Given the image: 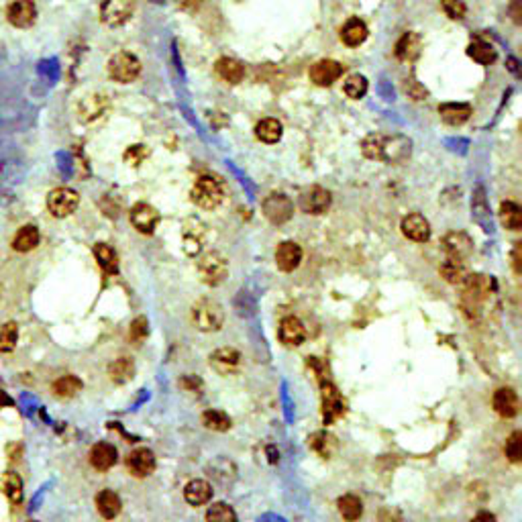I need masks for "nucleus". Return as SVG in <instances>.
<instances>
[{
	"label": "nucleus",
	"instance_id": "1",
	"mask_svg": "<svg viewBox=\"0 0 522 522\" xmlns=\"http://www.w3.org/2000/svg\"><path fill=\"white\" fill-rule=\"evenodd\" d=\"M192 323L202 333L218 331L225 323V310L213 298H202L192 307Z\"/></svg>",
	"mask_w": 522,
	"mask_h": 522
},
{
	"label": "nucleus",
	"instance_id": "2",
	"mask_svg": "<svg viewBox=\"0 0 522 522\" xmlns=\"http://www.w3.org/2000/svg\"><path fill=\"white\" fill-rule=\"evenodd\" d=\"M196 268H198V274L202 277V282L209 286H218L225 282V277L229 276L227 257L218 251H206L204 255H200L196 261Z\"/></svg>",
	"mask_w": 522,
	"mask_h": 522
},
{
	"label": "nucleus",
	"instance_id": "3",
	"mask_svg": "<svg viewBox=\"0 0 522 522\" xmlns=\"http://www.w3.org/2000/svg\"><path fill=\"white\" fill-rule=\"evenodd\" d=\"M222 186L218 180L211 176H202L196 180V184L192 186V202L204 211H213L220 202H222Z\"/></svg>",
	"mask_w": 522,
	"mask_h": 522
},
{
	"label": "nucleus",
	"instance_id": "4",
	"mask_svg": "<svg viewBox=\"0 0 522 522\" xmlns=\"http://www.w3.org/2000/svg\"><path fill=\"white\" fill-rule=\"evenodd\" d=\"M139 74H141V62L129 51H119L108 60V76L119 84L135 82Z\"/></svg>",
	"mask_w": 522,
	"mask_h": 522
},
{
	"label": "nucleus",
	"instance_id": "5",
	"mask_svg": "<svg viewBox=\"0 0 522 522\" xmlns=\"http://www.w3.org/2000/svg\"><path fill=\"white\" fill-rule=\"evenodd\" d=\"M80 204V196L76 190L67 188V186H62V188H56L49 192L47 196V211L56 218H65L72 213H76Z\"/></svg>",
	"mask_w": 522,
	"mask_h": 522
},
{
	"label": "nucleus",
	"instance_id": "6",
	"mask_svg": "<svg viewBox=\"0 0 522 522\" xmlns=\"http://www.w3.org/2000/svg\"><path fill=\"white\" fill-rule=\"evenodd\" d=\"M135 13V0H104L100 6V19L108 27H121Z\"/></svg>",
	"mask_w": 522,
	"mask_h": 522
},
{
	"label": "nucleus",
	"instance_id": "7",
	"mask_svg": "<svg viewBox=\"0 0 522 522\" xmlns=\"http://www.w3.org/2000/svg\"><path fill=\"white\" fill-rule=\"evenodd\" d=\"M261 209H263L266 218L272 225H284L294 215V204H292V200L286 194H270L263 200Z\"/></svg>",
	"mask_w": 522,
	"mask_h": 522
},
{
	"label": "nucleus",
	"instance_id": "8",
	"mask_svg": "<svg viewBox=\"0 0 522 522\" xmlns=\"http://www.w3.org/2000/svg\"><path fill=\"white\" fill-rule=\"evenodd\" d=\"M6 19L17 29H29L37 19V6L33 0H13L6 6Z\"/></svg>",
	"mask_w": 522,
	"mask_h": 522
},
{
	"label": "nucleus",
	"instance_id": "9",
	"mask_svg": "<svg viewBox=\"0 0 522 522\" xmlns=\"http://www.w3.org/2000/svg\"><path fill=\"white\" fill-rule=\"evenodd\" d=\"M300 209L307 215H325L331 209V192L320 186L308 188L300 196Z\"/></svg>",
	"mask_w": 522,
	"mask_h": 522
},
{
	"label": "nucleus",
	"instance_id": "10",
	"mask_svg": "<svg viewBox=\"0 0 522 522\" xmlns=\"http://www.w3.org/2000/svg\"><path fill=\"white\" fill-rule=\"evenodd\" d=\"M124 463H127L129 473L135 475V478H147L149 473H154L155 465H157L154 451L147 449V447H141V449L131 451V453L127 455V461H124Z\"/></svg>",
	"mask_w": 522,
	"mask_h": 522
},
{
	"label": "nucleus",
	"instance_id": "11",
	"mask_svg": "<svg viewBox=\"0 0 522 522\" xmlns=\"http://www.w3.org/2000/svg\"><path fill=\"white\" fill-rule=\"evenodd\" d=\"M108 108V98L104 94H88L78 104V119L82 123H94L100 117H104Z\"/></svg>",
	"mask_w": 522,
	"mask_h": 522
},
{
	"label": "nucleus",
	"instance_id": "12",
	"mask_svg": "<svg viewBox=\"0 0 522 522\" xmlns=\"http://www.w3.org/2000/svg\"><path fill=\"white\" fill-rule=\"evenodd\" d=\"M131 222H133V227L139 233L152 235L155 231V227L159 225V213L155 211L152 204H147V202H137L131 209Z\"/></svg>",
	"mask_w": 522,
	"mask_h": 522
},
{
	"label": "nucleus",
	"instance_id": "13",
	"mask_svg": "<svg viewBox=\"0 0 522 522\" xmlns=\"http://www.w3.org/2000/svg\"><path fill=\"white\" fill-rule=\"evenodd\" d=\"M345 65H341L335 60H320L310 67V80L316 86H331L343 76Z\"/></svg>",
	"mask_w": 522,
	"mask_h": 522
},
{
	"label": "nucleus",
	"instance_id": "14",
	"mask_svg": "<svg viewBox=\"0 0 522 522\" xmlns=\"http://www.w3.org/2000/svg\"><path fill=\"white\" fill-rule=\"evenodd\" d=\"M345 412V402L341 398L339 390L331 382H323V418L327 425L337 421Z\"/></svg>",
	"mask_w": 522,
	"mask_h": 522
},
{
	"label": "nucleus",
	"instance_id": "15",
	"mask_svg": "<svg viewBox=\"0 0 522 522\" xmlns=\"http://www.w3.org/2000/svg\"><path fill=\"white\" fill-rule=\"evenodd\" d=\"M402 233L406 239L416 241V243H425L430 239V225L429 220L423 215H408L402 218Z\"/></svg>",
	"mask_w": 522,
	"mask_h": 522
},
{
	"label": "nucleus",
	"instance_id": "16",
	"mask_svg": "<svg viewBox=\"0 0 522 522\" xmlns=\"http://www.w3.org/2000/svg\"><path fill=\"white\" fill-rule=\"evenodd\" d=\"M302 261V247L294 241H284L276 249V266L282 272H294Z\"/></svg>",
	"mask_w": 522,
	"mask_h": 522
},
{
	"label": "nucleus",
	"instance_id": "17",
	"mask_svg": "<svg viewBox=\"0 0 522 522\" xmlns=\"http://www.w3.org/2000/svg\"><path fill=\"white\" fill-rule=\"evenodd\" d=\"M277 333H279V341L284 345H288V347H298L307 339V329H304L302 320L296 318V316H286L279 323V331Z\"/></svg>",
	"mask_w": 522,
	"mask_h": 522
},
{
	"label": "nucleus",
	"instance_id": "18",
	"mask_svg": "<svg viewBox=\"0 0 522 522\" xmlns=\"http://www.w3.org/2000/svg\"><path fill=\"white\" fill-rule=\"evenodd\" d=\"M410 155V141L404 139V137H386L384 135V141H382V159L380 161H386V163H398V161H404L406 157Z\"/></svg>",
	"mask_w": 522,
	"mask_h": 522
},
{
	"label": "nucleus",
	"instance_id": "19",
	"mask_svg": "<svg viewBox=\"0 0 522 522\" xmlns=\"http://www.w3.org/2000/svg\"><path fill=\"white\" fill-rule=\"evenodd\" d=\"M239 366H241V353L231 349V347L216 349L211 355V368L218 371L220 375H229V373L237 371Z\"/></svg>",
	"mask_w": 522,
	"mask_h": 522
},
{
	"label": "nucleus",
	"instance_id": "20",
	"mask_svg": "<svg viewBox=\"0 0 522 522\" xmlns=\"http://www.w3.org/2000/svg\"><path fill=\"white\" fill-rule=\"evenodd\" d=\"M494 410L504 418H514L521 410L519 394L512 388H500L494 394Z\"/></svg>",
	"mask_w": 522,
	"mask_h": 522
},
{
	"label": "nucleus",
	"instance_id": "21",
	"mask_svg": "<svg viewBox=\"0 0 522 522\" xmlns=\"http://www.w3.org/2000/svg\"><path fill=\"white\" fill-rule=\"evenodd\" d=\"M443 249L453 259H465L473 249V241L465 233H449L443 239Z\"/></svg>",
	"mask_w": 522,
	"mask_h": 522
},
{
	"label": "nucleus",
	"instance_id": "22",
	"mask_svg": "<svg viewBox=\"0 0 522 522\" xmlns=\"http://www.w3.org/2000/svg\"><path fill=\"white\" fill-rule=\"evenodd\" d=\"M96 508H98L102 519L113 521V519H117L121 514L123 502H121L119 494H115L113 490H102L98 491V496H96Z\"/></svg>",
	"mask_w": 522,
	"mask_h": 522
},
{
	"label": "nucleus",
	"instance_id": "23",
	"mask_svg": "<svg viewBox=\"0 0 522 522\" xmlns=\"http://www.w3.org/2000/svg\"><path fill=\"white\" fill-rule=\"evenodd\" d=\"M90 463L98 471H108L117 463V449L111 443H96L90 449Z\"/></svg>",
	"mask_w": 522,
	"mask_h": 522
},
{
	"label": "nucleus",
	"instance_id": "24",
	"mask_svg": "<svg viewBox=\"0 0 522 522\" xmlns=\"http://www.w3.org/2000/svg\"><path fill=\"white\" fill-rule=\"evenodd\" d=\"M184 498L188 504L192 506H202L211 502L213 498V486L206 480H192L188 482L184 488Z\"/></svg>",
	"mask_w": 522,
	"mask_h": 522
},
{
	"label": "nucleus",
	"instance_id": "25",
	"mask_svg": "<svg viewBox=\"0 0 522 522\" xmlns=\"http://www.w3.org/2000/svg\"><path fill=\"white\" fill-rule=\"evenodd\" d=\"M368 25L359 19H349L341 29V41L349 47H357L368 39Z\"/></svg>",
	"mask_w": 522,
	"mask_h": 522
},
{
	"label": "nucleus",
	"instance_id": "26",
	"mask_svg": "<svg viewBox=\"0 0 522 522\" xmlns=\"http://www.w3.org/2000/svg\"><path fill=\"white\" fill-rule=\"evenodd\" d=\"M439 115L447 124H463L469 121L471 117V106L469 104H461V102H447L439 106Z\"/></svg>",
	"mask_w": 522,
	"mask_h": 522
},
{
	"label": "nucleus",
	"instance_id": "27",
	"mask_svg": "<svg viewBox=\"0 0 522 522\" xmlns=\"http://www.w3.org/2000/svg\"><path fill=\"white\" fill-rule=\"evenodd\" d=\"M41 241V233L35 225H25L17 231V235L13 237V249L19 253H29Z\"/></svg>",
	"mask_w": 522,
	"mask_h": 522
},
{
	"label": "nucleus",
	"instance_id": "28",
	"mask_svg": "<svg viewBox=\"0 0 522 522\" xmlns=\"http://www.w3.org/2000/svg\"><path fill=\"white\" fill-rule=\"evenodd\" d=\"M308 447H310L314 453H318L320 457L329 459V457H333L335 451H337V439H335L333 434H329L327 430H318V432L310 434Z\"/></svg>",
	"mask_w": 522,
	"mask_h": 522
},
{
	"label": "nucleus",
	"instance_id": "29",
	"mask_svg": "<svg viewBox=\"0 0 522 522\" xmlns=\"http://www.w3.org/2000/svg\"><path fill=\"white\" fill-rule=\"evenodd\" d=\"M216 74L229 84H239L245 76V67H243V63L233 60V58H220L216 62Z\"/></svg>",
	"mask_w": 522,
	"mask_h": 522
},
{
	"label": "nucleus",
	"instance_id": "30",
	"mask_svg": "<svg viewBox=\"0 0 522 522\" xmlns=\"http://www.w3.org/2000/svg\"><path fill=\"white\" fill-rule=\"evenodd\" d=\"M92 251L98 266L102 268L104 274H117V270H119V257H117V253H115L113 247L106 245V243H96Z\"/></svg>",
	"mask_w": 522,
	"mask_h": 522
},
{
	"label": "nucleus",
	"instance_id": "31",
	"mask_svg": "<svg viewBox=\"0 0 522 522\" xmlns=\"http://www.w3.org/2000/svg\"><path fill=\"white\" fill-rule=\"evenodd\" d=\"M439 272H441V276L445 277V282H449V284H463L465 277L469 276L463 259H453V257H447L441 263Z\"/></svg>",
	"mask_w": 522,
	"mask_h": 522
},
{
	"label": "nucleus",
	"instance_id": "32",
	"mask_svg": "<svg viewBox=\"0 0 522 522\" xmlns=\"http://www.w3.org/2000/svg\"><path fill=\"white\" fill-rule=\"evenodd\" d=\"M337 506H339L341 516H343L347 522L359 521V519H361V514H364V504H361V500H359L357 496H353V494L341 496V498H339Z\"/></svg>",
	"mask_w": 522,
	"mask_h": 522
},
{
	"label": "nucleus",
	"instance_id": "33",
	"mask_svg": "<svg viewBox=\"0 0 522 522\" xmlns=\"http://www.w3.org/2000/svg\"><path fill=\"white\" fill-rule=\"evenodd\" d=\"M500 220L506 229L510 231H521L522 227V211L521 206L512 200H506L500 204Z\"/></svg>",
	"mask_w": 522,
	"mask_h": 522
},
{
	"label": "nucleus",
	"instance_id": "34",
	"mask_svg": "<svg viewBox=\"0 0 522 522\" xmlns=\"http://www.w3.org/2000/svg\"><path fill=\"white\" fill-rule=\"evenodd\" d=\"M467 56H469L473 62L482 63V65H490V63L496 62V58H498L494 45H490L488 41H482V39L473 41V43L467 47Z\"/></svg>",
	"mask_w": 522,
	"mask_h": 522
},
{
	"label": "nucleus",
	"instance_id": "35",
	"mask_svg": "<svg viewBox=\"0 0 522 522\" xmlns=\"http://www.w3.org/2000/svg\"><path fill=\"white\" fill-rule=\"evenodd\" d=\"M282 123L276 121V119H263L261 123H257L255 127V137L261 141V143H277L282 139Z\"/></svg>",
	"mask_w": 522,
	"mask_h": 522
},
{
	"label": "nucleus",
	"instance_id": "36",
	"mask_svg": "<svg viewBox=\"0 0 522 522\" xmlns=\"http://www.w3.org/2000/svg\"><path fill=\"white\" fill-rule=\"evenodd\" d=\"M418 54H421V39H418V35L404 33L402 39L398 41V45H396V56H398L400 60H404V62H410Z\"/></svg>",
	"mask_w": 522,
	"mask_h": 522
},
{
	"label": "nucleus",
	"instance_id": "37",
	"mask_svg": "<svg viewBox=\"0 0 522 522\" xmlns=\"http://www.w3.org/2000/svg\"><path fill=\"white\" fill-rule=\"evenodd\" d=\"M80 390H82V382L76 375H63L54 382V392L60 398H74Z\"/></svg>",
	"mask_w": 522,
	"mask_h": 522
},
{
	"label": "nucleus",
	"instance_id": "38",
	"mask_svg": "<svg viewBox=\"0 0 522 522\" xmlns=\"http://www.w3.org/2000/svg\"><path fill=\"white\" fill-rule=\"evenodd\" d=\"M108 373H111V380H113V382H117V384H124V382H129V380L133 377V373H135V366H133V361H131V359L121 357V359H117L115 364H111Z\"/></svg>",
	"mask_w": 522,
	"mask_h": 522
},
{
	"label": "nucleus",
	"instance_id": "39",
	"mask_svg": "<svg viewBox=\"0 0 522 522\" xmlns=\"http://www.w3.org/2000/svg\"><path fill=\"white\" fill-rule=\"evenodd\" d=\"M202 425H204L206 429L225 432V430L231 429V418H229L222 410H206V412L202 414Z\"/></svg>",
	"mask_w": 522,
	"mask_h": 522
},
{
	"label": "nucleus",
	"instance_id": "40",
	"mask_svg": "<svg viewBox=\"0 0 522 522\" xmlns=\"http://www.w3.org/2000/svg\"><path fill=\"white\" fill-rule=\"evenodd\" d=\"M343 92L347 94L349 98H353V100L364 98L366 92H368V80H366L364 76H359V74L349 76V78L345 80V84H343Z\"/></svg>",
	"mask_w": 522,
	"mask_h": 522
},
{
	"label": "nucleus",
	"instance_id": "41",
	"mask_svg": "<svg viewBox=\"0 0 522 522\" xmlns=\"http://www.w3.org/2000/svg\"><path fill=\"white\" fill-rule=\"evenodd\" d=\"M206 522H237V514L229 504L216 502L206 510Z\"/></svg>",
	"mask_w": 522,
	"mask_h": 522
},
{
	"label": "nucleus",
	"instance_id": "42",
	"mask_svg": "<svg viewBox=\"0 0 522 522\" xmlns=\"http://www.w3.org/2000/svg\"><path fill=\"white\" fill-rule=\"evenodd\" d=\"M19 339V327L17 323H6L0 329V353H10L17 347Z\"/></svg>",
	"mask_w": 522,
	"mask_h": 522
},
{
	"label": "nucleus",
	"instance_id": "43",
	"mask_svg": "<svg viewBox=\"0 0 522 522\" xmlns=\"http://www.w3.org/2000/svg\"><path fill=\"white\" fill-rule=\"evenodd\" d=\"M4 491L8 496V500H13L15 504H19L23 500V482L17 473H6L4 478Z\"/></svg>",
	"mask_w": 522,
	"mask_h": 522
},
{
	"label": "nucleus",
	"instance_id": "44",
	"mask_svg": "<svg viewBox=\"0 0 522 522\" xmlns=\"http://www.w3.org/2000/svg\"><path fill=\"white\" fill-rule=\"evenodd\" d=\"M506 457L512 461V463H521L522 461V432L521 430H514L508 441H506Z\"/></svg>",
	"mask_w": 522,
	"mask_h": 522
},
{
	"label": "nucleus",
	"instance_id": "45",
	"mask_svg": "<svg viewBox=\"0 0 522 522\" xmlns=\"http://www.w3.org/2000/svg\"><path fill=\"white\" fill-rule=\"evenodd\" d=\"M382 141H384V135H380V133H373V135L366 137L361 143L364 155L369 159H382Z\"/></svg>",
	"mask_w": 522,
	"mask_h": 522
},
{
	"label": "nucleus",
	"instance_id": "46",
	"mask_svg": "<svg viewBox=\"0 0 522 522\" xmlns=\"http://www.w3.org/2000/svg\"><path fill=\"white\" fill-rule=\"evenodd\" d=\"M441 6L445 15L453 21H461L467 13V6L463 4V0H441Z\"/></svg>",
	"mask_w": 522,
	"mask_h": 522
},
{
	"label": "nucleus",
	"instance_id": "47",
	"mask_svg": "<svg viewBox=\"0 0 522 522\" xmlns=\"http://www.w3.org/2000/svg\"><path fill=\"white\" fill-rule=\"evenodd\" d=\"M147 147H143V145H131L127 152H124V163H129V165H133V168H137V165H141L145 159H147Z\"/></svg>",
	"mask_w": 522,
	"mask_h": 522
},
{
	"label": "nucleus",
	"instance_id": "48",
	"mask_svg": "<svg viewBox=\"0 0 522 522\" xmlns=\"http://www.w3.org/2000/svg\"><path fill=\"white\" fill-rule=\"evenodd\" d=\"M147 318H143V316H139V318H135L133 323H131V331H129V337L133 339V341H143V339L147 337Z\"/></svg>",
	"mask_w": 522,
	"mask_h": 522
},
{
	"label": "nucleus",
	"instance_id": "49",
	"mask_svg": "<svg viewBox=\"0 0 522 522\" xmlns=\"http://www.w3.org/2000/svg\"><path fill=\"white\" fill-rule=\"evenodd\" d=\"M522 243H516L514 245V251H512V266H514V272L521 274L522 272Z\"/></svg>",
	"mask_w": 522,
	"mask_h": 522
},
{
	"label": "nucleus",
	"instance_id": "50",
	"mask_svg": "<svg viewBox=\"0 0 522 522\" xmlns=\"http://www.w3.org/2000/svg\"><path fill=\"white\" fill-rule=\"evenodd\" d=\"M178 4H180L184 10H196V8L202 4V0H178Z\"/></svg>",
	"mask_w": 522,
	"mask_h": 522
},
{
	"label": "nucleus",
	"instance_id": "51",
	"mask_svg": "<svg viewBox=\"0 0 522 522\" xmlns=\"http://www.w3.org/2000/svg\"><path fill=\"white\" fill-rule=\"evenodd\" d=\"M471 522H496V516L491 512H478Z\"/></svg>",
	"mask_w": 522,
	"mask_h": 522
},
{
	"label": "nucleus",
	"instance_id": "52",
	"mask_svg": "<svg viewBox=\"0 0 522 522\" xmlns=\"http://www.w3.org/2000/svg\"><path fill=\"white\" fill-rule=\"evenodd\" d=\"M13 404V400L8 398L2 390H0V408H4V406H10Z\"/></svg>",
	"mask_w": 522,
	"mask_h": 522
},
{
	"label": "nucleus",
	"instance_id": "53",
	"mask_svg": "<svg viewBox=\"0 0 522 522\" xmlns=\"http://www.w3.org/2000/svg\"><path fill=\"white\" fill-rule=\"evenodd\" d=\"M31 522H35V521H31Z\"/></svg>",
	"mask_w": 522,
	"mask_h": 522
}]
</instances>
